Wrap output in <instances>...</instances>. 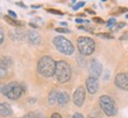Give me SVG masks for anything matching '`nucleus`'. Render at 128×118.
I'll return each instance as SVG.
<instances>
[{"instance_id": "nucleus-19", "label": "nucleus", "mask_w": 128, "mask_h": 118, "mask_svg": "<svg viewBox=\"0 0 128 118\" xmlns=\"http://www.w3.org/2000/svg\"><path fill=\"white\" fill-rule=\"evenodd\" d=\"M98 37H100V38H105V39H113V35L108 34V33H99Z\"/></svg>"}, {"instance_id": "nucleus-24", "label": "nucleus", "mask_w": 128, "mask_h": 118, "mask_svg": "<svg viewBox=\"0 0 128 118\" xmlns=\"http://www.w3.org/2000/svg\"><path fill=\"white\" fill-rule=\"evenodd\" d=\"M4 40H5V35H4V32L1 31V28H0V45L4 43Z\"/></svg>"}, {"instance_id": "nucleus-16", "label": "nucleus", "mask_w": 128, "mask_h": 118, "mask_svg": "<svg viewBox=\"0 0 128 118\" xmlns=\"http://www.w3.org/2000/svg\"><path fill=\"white\" fill-rule=\"evenodd\" d=\"M10 37H11L13 40H21V39H24L25 35L19 31H12V32L10 31Z\"/></svg>"}, {"instance_id": "nucleus-7", "label": "nucleus", "mask_w": 128, "mask_h": 118, "mask_svg": "<svg viewBox=\"0 0 128 118\" xmlns=\"http://www.w3.org/2000/svg\"><path fill=\"white\" fill-rule=\"evenodd\" d=\"M101 73H102V65H101V63L96 59H93L90 62V64H89V75H90V77L99 78Z\"/></svg>"}, {"instance_id": "nucleus-13", "label": "nucleus", "mask_w": 128, "mask_h": 118, "mask_svg": "<svg viewBox=\"0 0 128 118\" xmlns=\"http://www.w3.org/2000/svg\"><path fill=\"white\" fill-rule=\"evenodd\" d=\"M70 102V96H68V93L67 92H65V91H59L58 92V104L60 106H64L66 105L67 103Z\"/></svg>"}, {"instance_id": "nucleus-20", "label": "nucleus", "mask_w": 128, "mask_h": 118, "mask_svg": "<svg viewBox=\"0 0 128 118\" xmlns=\"http://www.w3.org/2000/svg\"><path fill=\"white\" fill-rule=\"evenodd\" d=\"M47 12H50V13H53V14H59V16H64V13L61 11H58V10H53V8H48Z\"/></svg>"}, {"instance_id": "nucleus-22", "label": "nucleus", "mask_w": 128, "mask_h": 118, "mask_svg": "<svg viewBox=\"0 0 128 118\" xmlns=\"http://www.w3.org/2000/svg\"><path fill=\"white\" fill-rule=\"evenodd\" d=\"M114 25H116V20L114 19V18H110V19L107 21V26H108V27H113Z\"/></svg>"}, {"instance_id": "nucleus-21", "label": "nucleus", "mask_w": 128, "mask_h": 118, "mask_svg": "<svg viewBox=\"0 0 128 118\" xmlns=\"http://www.w3.org/2000/svg\"><path fill=\"white\" fill-rule=\"evenodd\" d=\"M76 60H78V63H80V65H81V66H85V65H86V60L82 58V54L81 55H78V57H76Z\"/></svg>"}, {"instance_id": "nucleus-3", "label": "nucleus", "mask_w": 128, "mask_h": 118, "mask_svg": "<svg viewBox=\"0 0 128 118\" xmlns=\"http://www.w3.org/2000/svg\"><path fill=\"white\" fill-rule=\"evenodd\" d=\"M53 44H54V46L56 47V50L59 52H61L62 54L65 55H70L73 54L74 52V46L72 41L68 39H66L65 37H62V35H56L53 38Z\"/></svg>"}, {"instance_id": "nucleus-40", "label": "nucleus", "mask_w": 128, "mask_h": 118, "mask_svg": "<svg viewBox=\"0 0 128 118\" xmlns=\"http://www.w3.org/2000/svg\"><path fill=\"white\" fill-rule=\"evenodd\" d=\"M75 1H76V0H72V3H75Z\"/></svg>"}, {"instance_id": "nucleus-23", "label": "nucleus", "mask_w": 128, "mask_h": 118, "mask_svg": "<svg viewBox=\"0 0 128 118\" xmlns=\"http://www.w3.org/2000/svg\"><path fill=\"white\" fill-rule=\"evenodd\" d=\"M55 32H58V33H70V30L68 28H61V27H58L55 28Z\"/></svg>"}, {"instance_id": "nucleus-32", "label": "nucleus", "mask_w": 128, "mask_h": 118, "mask_svg": "<svg viewBox=\"0 0 128 118\" xmlns=\"http://www.w3.org/2000/svg\"><path fill=\"white\" fill-rule=\"evenodd\" d=\"M6 71H7V70L0 69V77H4V76H6Z\"/></svg>"}, {"instance_id": "nucleus-8", "label": "nucleus", "mask_w": 128, "mask_h": 118, "mask_svg": "<svg viewBox=\"0 0 128 118\" xmlns=\"http://www.w3.org/2000/svg\"><path fill=\"white\" fill-rule=\"evenodd\" d=\"M114 83L119 89L128 91V73H119L116 75Z\"/></svg>"}, {"instance_id": "nucleus-33", "label": "nucleus", "mask_w": 128, "mask_h": 118, "mask_svg": "<svg viewBox=\"0 0 128 118\" xmlns=\"http://www.w3.org/2000/svg\"><path fill=\"white\" fill-rule=\"evenodd\" d=\"M16 5H18V6H19V7H22V8H26V5L25 4H22V3H16Z\"/></svg>"}, {"instance_id": "nucleus-12", "label": "nucleus", "mask_w": 128, "mask_h": 118, "mask_svg": "<svg viewBox=\"0 0 128 118\" xmlns=\"http://www.w3.org/2000/svg\"><path fill=\"white\" fill-rule=\"evenodd\" d=\"M0 116L2 117L12 116V107L8 103H0Z\"/></svg>"}, {"instance_id": "nucleus-41", "label": "nucleus", "mask_w": 128, "mask_h": 118, "mask_svg": "<svg viewBox=\"0 0 128 118\" xmlns=\"http://www.w3.org/2000/svg\"><path fill=\"white\" fill-rule=\"evenodd\" d=\"M126 18H127V19H128V14H127V16H126Z\"/></svg>"}, {"instance_id": "nucleus-10", "label": "nucleus", "mask_w": 128, "mask_h": 118, "mask_svg": "<svg viewBox=\"0 0 128 118\" xmlns=\"http://www.w3.org/2000/svg\"><path fill=\"white\" fill-rule=\"evenodd\" d=\"M86 89L90 94L96 93L98 90H99V82H98V78L95 77H89L86 80Z\"/></svg>"}, {"instance_id": "nucleus-18", "label": "nucleus", "mask_w": 128, "mask_h": 118, "mask_svg": "<svg viewBox=\"0 0 128 118\" xmlns=\"http://www.w3.org/2000/svg\"><path fill=\"white\" fill-rule=\"evenodd\" d=\"M85 6V1H79L78 4H75L73 6V10L74 11H78L79 8H81V7H84Z\"/></svg>"}, {"instance_id": "nucleus-42", "label": "nucleus", "mask_w": 128, "mask_h": 118, "mask_svg": "<svg viewBox=\"0 0 128 118\" xmlns=\"http://www.w3.org/2000/svg\"><path fill=\"white\" fill-rule=\"evenodd\" d=\"M101 1H107V0H101Z\"/></svg>"}, {"instance_id": "nucleus-9", "label": "nucleus", "mask_w": 128, "mask_h": 118, "mask_svg": "<svg viewBox=\"0 0 128 118\" xmlns=\"http://www.w3.org/2000/svg\"><path fill=\"white\" fill-rule=\"evenodd\" d=\"M85 97H86V92L85 89L82 86H79L76 90L74 91L73 94V102L76 106H82L84 102H85Z\"/></svg>"}, {"instance_id": "nucleus-1", "label": "nucleus", "mask_w": 128, "mask_h": 118, "mask_svg": "<svg viewBox=\"0 0 128 118\" xmlns=\"http://www.w3.org/2000/svg\"><path fill=\"white\" fill-rule=\"evenodd\" d=\"M55 69H56V62L50 55H44L41 57L38 63V72L45 78H50L55 75Z\"/></svg>"}, {"instance_id": "nucleus-35", "label": "nucleus", "mask_w": 128, "mask_h": 118, "mask_svg": "<svg viewBox=\"0 0 128 118\" xmlns=\"http://www.w3.org/2000/svg\"><path fill=\"white\" fill-rule=\"evenodd\" d=\"M89 118H101V117H100V113H98L96 116H94V114H90V116H89Z\"/></svg>"}, {"instance_id": "nucleus-28", "label": "nucleus", "mask_w": 128, "mask_h": 118, "mask_svg": "<svg viewBox=\"0 0 128 118\" xmlns=\"http://www.w3.org/2000/svg\"><path fill=\"white\" fill-rule=\"evenodd\" d=\"M88 20H84V19H81V18H76L75 19V23L76 24H84V23H87Z\"/></svg>"}, {"instance_id": "nucleus-30", "label": "nucleus", "mask_w": 128, "mask_h": 118, "mask_svg": "<svg viewBox=\"0 0 128 118\" xmlns=\"http://www.w3.org/2000/svg\"><path fill=\"white\" fill-rule=\"evenodd\" d=\"M72 118H84V116H82L81 113H78V112H76V113L73 114V117Z\"/></svg>"}, {"instance_id": "nucleus-4", "label": "nucleus", "mask_w": 128, "mask_h": 118, "mask_svg": "<svg viewBox=\"0 0 128 118\" xmlns=\"http://www.w3.org/2000/svg\"><path fill=\"white\" fill-rule=\"evenodd\" d=\"M72 70H70V64L67 62L60 60L56 62V69H55V77L59 83H67L70 79Z\"/></svg>"}, {"instance_id": "nucleus-26", "label": "nucleus", "mask_w": 128, "mask_h": 118, "mask_svg": "<svg viewBox=\"0 0 128 118\" xmlns=\"http://www.w3.org/2000/svg\"><path fill=\"white\" fill-rule=\"evenodd\" d=\"M8 16L11 17V18H13V19H16V12H14V11H12V10H10V11H8Z\"/></svg>"}, {"instance_id": "nucleus-25", "label": "nucleus", "mask_w": 128, "mask_h": 118, "mask_svg": "<svg viewBox=\"0 0 128 118\" xmlns=\"http://www.w3.org/2000/svg\"><path fill=\"white\" fill-rule=\"evenodd\" d=\"M124 26H126V23H119L116 25V26H115V30H120V28H122V27H124Z\"/></svg>"}, {"instance_id": "nucleus-31", "label": "nucleus", "mask_w": 128, "mask_h": 118, "mask_svg": "<svg viewBox=\"0 0 128 118\" xmlns=\"http://www.w3.org/2000/svg\"><path fill=\"white\" fill-rule=\"evenodd\" d=\"M94 21H96L98 24H104V23H105V21L101 19V18H94Z\"/></svg>"}, {"instance_id": "nucleus-29", "label": "nucleus", "mask_w": 128, "mask_h": 118, "mask_svg": "<svg viewBox=\"0 0 128 118\" xmlns=\"http://www.w3.org/2000/svg\"><path fill=\"white\" fill-rule=\"evenodd\" d=\"M50 118H62V117H61V114H60V113H58V112H54V113L52 114V117H50Z\"/></svg>"}, {"instance_id": "nucleus-36", "label": "nucleus", "mask_w": 128, "mask_h": 118, "mask_svg": "<svg viewBox=\"0 0 128 118\" xmlns=\"http://www.w3.org/2000/svg\"><path fill=\"white\" fill-rule=\"evenodd\" d=\"M86 12H87V13H89V14H95V12L92 11V10H88V8L86 10Z\"/></svg>"}, {"instance_id": "nucleus-38", "label": "nucleus", "mask_w": 128, "mask_h": 118, "mask_svg": "<svg viewBox=\"0 0 128 118\" xmlns=\"http://www.w3.org/2000/svg\"><path fill=\"white\" fill-rule=\"evenodd\" d=\"M32 7L33 8H40L41 6H40V5H34V6H32Z\"/></svg>"}, {"instance_id": "nucleus-15", "label": "nucleus", "mask_w": 128, "mask_h": 118, "mask_svg": "<svg viewBox=\"0 0 128 118\" xmlns=\"http://www.w3.org/2000/svg\"><path fill=\"white\" fill-rule=\"evenodd\" d=\"M58 102V91H50V93L48 94V104L50 105H54Z\"/></svg>"}, {"instance_id": "nucleus-2", "label": "nucleus", "mask_w": 128, "mask_h": 118, "mask_svg": "<svg viewBox=\"0 0 128 118\" xmlns=\"http://www.w3.org/2000/svg\"><path fill=\"white\" fill-rule=\"evenodd\" d=\"M0 92L2 94H5L7 98L12 99V100H16V99L20 98L24 94L25 89H24L20 84H18V83L12 82V83L6 84V85L0 86Z\"/></svg>"}, {"instance_id": "nucleus-17", "label": "nucleus", "mask_w": 128, "mask_h": 118, "mask_svg": "<svg viewBox=\"0 0 128 118\" xmlns=\"http://www.w3.org/2000/svg\"><path fill=\"white\" fill-rule=\"evenodd\" d=\"M4 19L6 20V21H7L8 24H11V25H13V26H21V25H22L21 23H18V21H16V19H13V18H11L10 16H5V17H4Z\"/></svg>"}, {"instance_id": "nucleus-14", "label": "nucleus", "mask_w": 128, "mask_h": 118, "mask_svg": "<svg viewBox=\"0 0 128 118\" xmlns=\"http://www.w3.org/2000/svg\"><path fill=\"white\" fill-rule=\"evenodd\" d=\"M12 64H13V62H12L11 57H2V58L0 59V69L7 70Z\"/></svg>"}, {"instance_id": "nucleus-5", "label": "nucleus", "mask_w": 128, "mask_h": 118, "mask_svg": "<svg viewBox=\"0 0 128 118\" xmlns=\"http://www.w3.org/2000/svg\"><path fill=\"white\" fill-rule=\"evenodd\" d=\"M99 105H100L101 110L104 111L107 116H109V117H113V116L116 114V112H118L116 104H115L114 99L110 96L102 94L100 98H99Z\"/></svg>"}, {"instance_id": "nucleus-37", "label": "nucleus", "mask_w": 128, "mask_h": 118, "mask_svg": "<svg viewBox=\"0 0 128 118\" xmlns=\"http://www.w3.org/2000/svg\"><path fill=\"white\" fill-rule=\"evenodd\" d=\"M30 26H32V27H34V28H36L38 26L35 25V24H33V23H30Z\"/></svg>"}, {"instance_id": "nucleus-34", "label": "nucleus", "mask_w": 128, "mask_h": 118, "mask_svg": "<svg viewBox=\"0 0 128 118\" xmlns=\"http://www.w3.org/2000/svg\"><path fill=\"white\" fill-rule=\"evenodd\" d=\"M34 118H45V116H44L42 113H36Z\"/></svg>"}, {"instance_id": "nucleus-6", "label": "nucleus", "mask_w": 128, "mask_h": 118, "mask_svg": "<svg viewBox=\"0 0 128 118\" xmlns=\"http://www.w3.org/2000/svg\"><path fill=\"white\" fill-rule=\"evenodd\" d=\"M78 50L80 54L90 55L95 50V41L89 37H79L78 38Z\"/></svg>"}, {"instance_id": "nucleus-39", "label": "nucleus", "mask_w": 128, "mask_h": 118, "mask_svg": "<svg viewBox=\"0 0 128 118\" xmlns=\"http://www.w3.org/2000/svg\"><path fill=\"white\" fill-rule=\"evenodd\" d=\"M61 25H62V26H67V23H65V21H62Z\"/></svg>"}, {"instance_id": "nucleus-27", "label": "nucleus", "mask_w": 128, "mask_h": 118, "mask_svg": "<svg viewBox=\"0 0 128 118\" xmlns=\"http://www.w3.org/2000/svg\"><path fill=\"white\" fill-rule=\"evenodd\" d=\"M35 116H34V113L33 112H30V113H27V114H25V116H22L21 118H34Z\"/></svg>"}, {"instance_id": "nucleus-11", "label": "nucleus", "mask_w": 128, "mask_h": 118, "mask_svg": "<svg viewBox=\"0 0 128 118\" xmlns=\"http://www.w3.org/2000/svg\"><path fill=\"white\" fill-rule=\"evenodd\" d=\"M27 37H28V40H30V43L34 44V45H38V44L41 43V35H40L36 31H34V30H31V31H28Z\"/></svg>"}]
</instances>
